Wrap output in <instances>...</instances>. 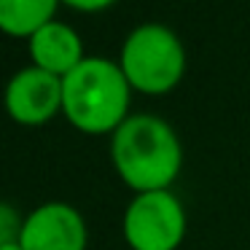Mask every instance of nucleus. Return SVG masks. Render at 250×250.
Here are the masks:
<instances>
[{
    "label": "nucleus",
    "instance_id": "obj_8",
    "mask_svg": "<svg viewBox=\"0 0 250 250\" xmlns=\"http://www.w3.org/2000/svg\"><path fill=\"white\" fill-rule=\"evenodd\" d=\"M57 3L60 0H0V30L17 38H33L54 22Z\"/></svg>",
    "mask_w": 250,
    "mask_h": 250
},
{
    "label": "nucleus",
    "instance_id": "obj_6",
    "mask_svg": "<svg viewBox=\"0 0 250 250\" xmlns=\"http://www.w3.org/2000/svg\"><path fill=\"white\" fill-rule=\"evenodd\" d=\"M24 250H83L86 226L83 218L65 202H46L24 218L19 237Z\"/></svg>",
    "mask_w": 250,
    "mask_h": 250
},
{
    "label": "nucleus",
    "instance_id": "obj_3",
    "mask_svg": "<svg viewBox=\"0 0 250 250\" xmlns=\"http://www.w3.org/2000/svg\"><path fill=\"white\" fill-rule=\"evenodd\" d=\"M186 54L178 35L164 24H140L121 49V70L129 86L146 94H164L180 81Z\"/></svg>",
    "mask_w": 250,
    "mask_h": 250
},
{
    "label": "nucleus",
    "instance_id": "obj_1",
    "mask_svg": "<svg viewBox=\"0 0 250 250\" xmlns=\"http://www.w3.org/2000/svg\"><path fill=\"white\" fill-rule=\"evenodd\" d=\"M113 164L119 175L140 194L167 191L178 178L183 151L175 129L159 116L140 113L129 116L113 132Z\"/></svg>",
    "mask_w": 250,
    "mask_h": 250
},
{
    "label": "nucleus",
    "instance_id": "obj_5",
    "mask_svg": "<svg viewBox=\"0 0 250 250\" xmlns=\"http://www.w3.org/2000/svg\"><path fill=\"white\" fill-rule=\"evenodd\" d=\"M62 108V78L41 67H24L6 86V110L19 124H43Z\"/></svg>",
    "mask_w": 250,
    "mask_h": 250
},
{
    "label": "nucleus",
    "instance_id": "obj_2",
    "mask_svg": "<svg viewBox=\"0 0 250 250\" xmlns=\"http://www.w3.org/2000/svg\"><path fill=\"white\" fill-rule=\"evenodd\" d=\"M129 81L121 65L86 57L62 78V110L81 132H116L129 116Z\"/></svg>",
    "mask_w": 250,
    "mask_h": 250
},
{
    "label": "nucleus",
    "instance_id": "obj_4",
    "mask_svg": "<svg viewBox=\"0 0 250 250\" xmlns=\"http://www.w3.org/2000/svg\"><path fill=\"white\" fill-rule=\"evenodd\" d=\"M124 234L132 250H175L186 234V215L169 191L137 194L124 215Z\"/></svg>",
    "mask_w": 250,
    "mask_h": 250
},
{
    "label": "nucleus",
    "instance_id": "obj_11",
    "mask_svg": "<svg viewBox=\"0 0 250 250\" xmlns=\"http://www.w3.org/2000/svg\"><path fill=\"white\" fill-rule=\"evenodd\" d=\"M0 250H24V248H22V242H11V245H3Z\"/></svg>",
    "mask_w": 250,
    "mask_h": 250
},
{
    "label": "nucleus",
    "instance_id": "obj_9",
    "mask_svg": "<svg viewBox=\"0 0 250 250\" xmlns=\"http://www.w3.org/2000/svg\"><path fill=\"white\" fill-rule=\"evenodd\" d=\"M22 229H24V221L19 218V212L11 205L0 202V248L3 245H11V242H19Z\"/></svg>",
    "mask_w": 250,
    "mask_h": 250
},
{
    "label": "nucleus",
    "instance_id": "obj_7",
    "mask_svg": "<svg viewBox=\"0 0 250 250\" xmlns=\"http://www.w3.org/2000/svg\"><path fill=\"white\" fill-rule=\"evenodd\" d=\"M30 54L35 60V67L46 73L65 78L73 67H78L86 57L81 49V38L76 30H70L62 22H49L30 38Z\"/></svg>",
    "mask_w": 250,
    "mask_h": 250
},
{
    "label": "nucleus",
    "instance_id": "obj_10",
    "mask_svg": "<svg viewBox=\"0 0 250 250\" xmlns=\"http://www.w3.org/2000/svg\"><path fill=\"white\" fill-rule=\"evenodd\" d=\"M65 3L78 8V11H100V8H108L116 0H65Z\"/></svg>",
    "mask_w": 250,
    "mask_h": 250
}]
</instances>
